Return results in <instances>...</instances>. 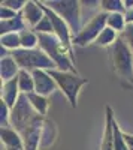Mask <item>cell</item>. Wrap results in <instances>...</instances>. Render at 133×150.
Returning a JSON list of instances; mask_svg holds the SVG:
<instances>
[{
	"mask_svg": "<svg viewBox=\"0 0 133 150\" xmlns=\"http://www.w3.org/2000/svg\"><path fill=\"white\" fill-rule=\"evenodd\" d=\"M39 38V45L41 50L48 54L55 66L58 68V71H64V72H74V63L69 57L70 54V48H67L66 45H63L58 41V38L55 35H43V33H38Z\"/></svg>",
	"mask_w": 133,
	"mask_h": 150,
	"instance_id": "6da1fadb",
	"label": "cell"
},
{
	"mask_svg": "<svg viewBox=\"0 0 133 150\" xmlns=\"http://www.w3.org/2000/svg\"><path fill=\"white\" fill-rule=\"evenodd\" d=\"M12 57L18 63L20 69L33 72V71H51L55 69V63L48 57V54L42 50L36 48V50H15L12 51Z\"/></svg>",
	"mask_w": 133,
	"mask_h": 150,
	"instance_id": "7a4b0ae2",
	"label": "cell"
},
{
	"mask_svg": "<svg viewBox=\"0 0 133 150\" xmlns=\"http://www.w3.org/2000/svg\"><path fill=\"white\" fill-rule=\"evenodd\" d=\"M48 74L55 80L58 89L66 95L70 105L74 108H76L79 90L82 86L88 84V81L85 78L79 77V75L74 74V72H64V71H58V69H51V71H48Z\"/></svg>",
	"mask_w": 133,
	"mask_h": 150,
	"instance_id": "3957f363",
	"label": "cell"
},
{
	"mask_svg": "<svg viewBox=\"0 0 133 150\" xmlns=\"http://www.w3.org/2000/svg\"><path fill=\"white\" fill-rule=\"evenodd\" d=\"M41 117V114L34 111V108L32 107L30 101L26 93H21L17 104L10 108V117H9V123L17 132H22L26 128H29L30 125Z\"/></svg>",
	"mask_w": 133,
	"mask_h": 150,
	"instance_id": "277c9868",
	"label": "cell"
},
{
	"mask_svg": "<svg viewBox=\"0 0 133 150\" xmlns=\"http://www.w3.org/2000/svg\"><path fill=\"white\" fill-rule=\"evenodd\" d=\"M111 60L118 75L127 80L133 78V53L123 38H118V41L111 47Z\"/></svg>",
	"mask_w": 133,
	"mask_h": 150,
	"instance_id": "5b68a950",
	"label": "cell"
},
{
	"mask_svg": "<svg viewBox=\"0 0 133 150\" xmlns=\"http://www.w3.org/2000/svg\"><path fill=\"white\" fill-rule=\"evenodd\" d=\"M51 11L63 18L66 24L70 27V32H74L75 36L82 30L79 21V2L76 0H52V2H43Z\"/></svg>",
	"mask_w": 133,
	"mask_h": 150,
	"instance_id": "8992f818",
	"label": "cell"
},
{
	"mask_svg": "<svg viewBox=\"0 0 133 150\" xmlns=\"http://www.w3.org/2000/svg\"><path fill=\"white\" fill-rule=\"evenodd\" d=\"M108 15L106 12H100V14L94 15L90 23H87V26L84 27L76 36H74V44L76 45H88L91 41L96 42V39L99 38V35L108 27Z\"/></svg>",
	"mask_w": 133,
	"mask_h": 150,
	"instance_id": "52a82bcc",
	"label": "cell"
},
{
	"mask_svg": "<svg viewBox=\"0 0 133 150\" xmlns=\"http://www.w3.org/2000/svg\"><path fill=\"white\" fill-rule=\"evenodd\" d=\"M43 119L42 116L36 119L29 128H26L21 132L22 143H24V150H38L41 143H42V132H43Z\"/></svg>",
	"mask_w": 133,
	"mask_h": 150,
	"instance_id": "ba28073f",
	"label": "cell"
},
{
	"mask_svg": "<svg viewBox=\"0 0 133 150\" xmlns=\"http://www.w3.org/2000/svg\"><path fill=\"white\" fill-rule=\"evenodd\" d=\"M45 15H48V18L51 20L52 24V29H54V35L58 38V41L62 42L63 45H66L67 48H70V27L66 24V21L63 18H60L54 11H51L43 2H39Z\"/></svg>",
	"mask_w": 133,
	"mask_h": 150,
	"instance_id": "9c48e42d",
	"label": "cell"
},
{
	"mask_svg": "<svg viewBox=\"0 0 133 150\" xmlns=\"http://www.w3.org/2000/svg\"><path fill=\"white\" fill-rule=\"evenodd\" d=\"M32 75H33V80H34V92L41 96L46 98L48 95H51L58 87L55 80L48 74V71H41V69L33 71Z\"/></svg>",
	"mask_w": 133,
	"mask_h": 150,
	"instance_id": "30bf717a",
	"label": "cell"
},
{
	"mask_svg": "<svg viewBox=\"0 0 133 150\" xmlns=\"http://www.w3.org/2000/svg\"><path fill=\"white\" fill-rule=\"evenodd\" d=\"M21 17H22L24 23H26L27 26H32L34 29L41 23V20L45 17V12H43L39 2H27L24 9H22Z\"/></svg>",
	"mask_w": 133,
	"mask_h": 150,
	"instance_id": "8fae6325",
	"label": "cell"
},
{
	"mask_svg": "<svg viewBox=\"0 0 133 150\" xmlns=\"http://www.w3.org/2000/svg\"><path fill=\"white\" fill-rule=\"evenodd\" d=\"M21 92H20V86H18V77L2 84V101L9 108H12L17 104Z\"/></svg>",
	"mask_w": 133,
	"mask_h": 150,
	"instance_id": "7c38bea8",
	"label": "cell"
},
{
	"mask_svg": "<svg viewBox=\"0 0 133 150\" xmlns=\"http://www.w3.org/2000/svg\"><path fill=\"white\" fill-rule=\"evenodd\" d=\"M114 112L112 108L106 107V119H105V131L102 138V149L100 150H114Z\"/></svg>",
	"mask_w": 133,
	"mask_h": 150,
	"instance_id": "4fadbf2b",
	"label": "cell"
},
{
	"mask_svg": "<svg viewBox=\"0 0 133 150\" xmlns=\"http://www.w3.org/2000/svg\"><path fill=\"white\" fill-rule=\"evenodd\" d=\"M0 137H2V143L6 146V149H18L24 150V143H22V137L20 132L10 128H2L0 131Z\"/></svg>",
	"mask_w": 133,
	"mask_h": 150,
	"instance_id": "5bb4252c",
	"label": "cell"
},
{
	"mask_svg": "<svg viewBox=\"0 0 133 150\" xmlns=\"http://www.w3.org/2000/svg\"><path fill=\"white\" fill-rule=\"evenodd\" d=\"M20 66L14 60V57H3L0 63V75H2V83H6L9 80H14L20 74Z\"/></svg>",
	"mask_w": 133,
	"mask_h": 150,
	"instance_id": "9a60e30c",
	"label": "cell"
},
{
	"mask_svg": "<svg viewBox=\"0 0 133 150\" xmlns=\"http://www.w3.org/2000/svg\"><path fill=\"white\" fill-rule=\"evenodd\" d=\"M27 24L24 23L22 17L18 15L17 18H12V20H6V21H2L0 24V30H2V35H8V33H17V32H22L26 30Z\"/></svg>",
	"mask_w": 133,
	"mask_h": 150,
	"instance_id": "2e32d148",
	"label": "cell"
},
{
	"mask_svg": "<svg viewBox=\"0 0 133 150\" xmlns=\"http://www.w3.org/2000/svg\"><path fill=\"white\" fill-rule=\"evenodd\" d=\"M18 86H20L21 93H26V95L33 93L34 92V80H33L32 72L21 69L20 74H18Z\"/></svg>",
	"mask_w": 133,
	"mask_h": 150,
	"instance_id": "e0dca14e",
	"label": "cell"
},
{
	"mask_svg": "<svg viewBox=\"0 0 133 150\" xmlns=\"http://www.w3.org/2000/svg\"><path fill=\"white\" fill-rule=\"evenodd\" d=\"M27 98H29V101H30L32 107L34 108V111L38 112V114H41V116L43 117V116L46 114L48 105H50V102H48V99H46L45 96H41V95H38L36 92H33V93L27 95Z\"/></svg>",
	"mask_w": 133,
	"mask_h": 150,
	"instance_id": "ac0fdd59",
	"label": "cell"
},
{
	"mask_svg": "<svg viewBox=\"0 0 133 150\" xmlns=\"http://www.w3.org/2000/svg\"><path fill=\"white\" fill-rule=\"evenodd\" d=\"M20 41H21L22 50H36V45L39 44V38H38V33L26 29L20 33Z\"/></svg>",
	"mask_w": 133,
	"mask_h": 150,
	"instance_id": "d6986e66",
	"label": "cell"
},
{
	"mask_svg": "<svg viewBox=\"0 0 133 150\" xmlns=\"http://www.w3.org/2000/svg\"><path fill=\"white\" fill-rule=\"evenodd\" d=\"M117 41H118L117 32L112 30L111 27H106V29L99 35L97 39H96V44L100 45V47H112Z\"/></svg>",
	"mask_w": 133,
	"mask_h": 150,
	"instance_id": "ffe728a7",
	"label": "cell"
},
{
	"mask_svg": "<svg viewBox=\"0 0 133 150\" xmlns=\"http://www.w3.org/2000/svg\"><path fill=\"white\" fill-rule=\"evenodd\" d=\"M127 26L126 23V17L123 14H109L108 15V27H111L115 32H124Z\"/></svg>",
	"mask_w": 133,
	"mask_h": 150,
	"instance_id": "44dd1931",
	"label": "cell"
},
{
	"mask_svg": "<svg viewBox=\"0 0 133 150\" xmlns=\"http://www.w3.org/2000/svg\"><path fill=\"white\" fill-rule=\"evenodd\" d=\"M100 5L106 14H123V11H126L124 2H120V0H103Z\"/></svg>",
	"mask_w": 133,
	"mask_h": 150,
	"instance_id": "7402d4cb",
	"label": "cell"
},
{
	"mask_svg": "<svg viewBox=\"0 0 133 150\" xmlns=\"http://www.w3.org/2000/svg\"><path fill=\"white\" fill-rule=\"evenodd\" d=\"M2 47H5L6 50H20L21 47V41H20V33H8V35H2Z\"/></svg>",
	"mask_w": 133,
	"mask_h": 150,
	"instance_id": "603a6c76",
	"label": "cell"
},
{
	"mask_svg": "<svg viewBox=\"0 0 133 150\" xmlns=\"http://www.w3.org/2000/svg\"><path fill=\"white\" fill-rule=\"evenodd\" d=\"M114 150H129L124 140V132L120 129L117 122H114Z\"/></svg>",
	"mask_w": 133,
	"mask_h": 150,
	"instance_id": "cb8c5ba5",
	"label": "cell"
},
{
	"mask_svg": "<svg viewBox=\"0 0 133 150\" xmlns=\"http://www.w3.org/2000/svg\"><path fill=\"white\" fill-rule=\"evenodd\" d=\"M36 33H43V35H54V29H52V24H51V20L48 18V15H45L41 23L34 27Z\"/></svg>",
	"mask_w": 133,
	"mask_h": 150,
	"instance_id": "d4e9b609",
	"label": "cell"
},
{
	"mask_svg": "<svg viewBox=\"0 0 133 150\" xmlns=\"http://www.w3.org/2000/svg\"><path fill=\"white\" fill-rule=\"evenodd\" d=\"M27 2H24V0H5V2H2V6H6L12 11L18 12L20 9H24V6H26Z\"/></svg>",
	"mask_w": 133,
	"mask_h": 150,
	"instance_id": "484cf974",
	"label": "cell"
},
{
	"mask_svg": "<svg viewBox=\"0 0 133 150\" xmlns=\"http://www.w3.org/2000/svg\"><path fill=\"white\" fill-rule=\"evenodd\" d=\"M121 38L126 41V44L130 47L132 53H133V24H127L124 32L121 33Z\"/></svg>",
	"mask_w": 133,
	"mask_h": 150,
	"instance_id": "4316f807",
	"label": "cell"
},
{
	"mask_svg": "<svg viewBox=\"0 0 133 150\" xmlns=\"http://www.w3.org/2000/svg\"><path fill=\"white\" fill-rule=\"evenodd\" d=\"M0 17H2V21H6V20H12V18H17V12L12 11L6 6H2V11H0Z\"/></svg>",
	"mask_w": 133,
	"mask_h": 150,
	"instance_id": "83f0119b",
	"label": "cell"
},
{
	"mask_svg": "<svg viewBox=\"0 0 133 150\" xmlns=\"http://www.w3.org/2000/svg\"><path fill=\"white\" fill-rule=\"evenodd\" d=\"M124 140H126L127 149H129V150H133V135H129V134L124 132Z\"/></svg>",
	"mask_w": 133,
	"mask_h": 150,
	"instance_id": "f1b7e54d",
	"label": "cell"
},
{
	"mask_svg": "<svg viewBox=\"0 0 133 150\" xmlns=\"http://www.w3.org/2000/svg\"><path fill=\"white\" fill-rule=\"evenodd\" d=\"M124 17H126V23L127 24H133V8L129 9V11H126Z\"/></svg>",
	"mask_w": 133,
	"mask_h": 150,
	"instance_id": "f546056e",
	"label": "cell"
},
{
	"mask_svg": "<svg viewBox=\"0 0 133 150\" xmlns=\"http://www.w3.org/2000/svg\"><path fill=\"white\" fill-rule=\"evenodd\" d=\"M124 8H126V11L132 9L133 8V0H126V2H124Z\"/></svg>",
	"mask_w": 133,
	"mask_h": 150,
	"instance_id": "4dcf8cb0",
	"label": "cell"
},
{
	"mask_svg": "<svg viewBox=\"0 0 133 150\" xmlns=\"http://www.w3.org/2000/svg\"><path fill=\"white\" fill-rule=\"evenodd\" d=\"M6 150H18V149H6Z\"/></svg>",
	"mask_w": 133,
	"mask_h": 150,
	"instance_id": "1f68e13d",
	"label": "cell"
}]
</instances>
